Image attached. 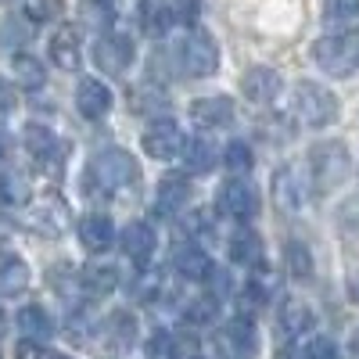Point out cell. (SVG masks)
<instances>
[{"label": "cell", "mask_w": 359, "mask_h": 359, "mask_svg": "<svg viewBox=\"0 0 359 359\" xmlns=\"http://www.w3.org/2000/svg\"><path fill=\"white\" fill-rule=\"evenodd\" d=\"M15 72H18V83H22L25 90H40V86L47 83L43 65L36 62V57H29V54H18V57H15Z\"/></svg>", "instance_id": "cell-29"}, {"label": "cell", "mask_w": 359, "mask_h": 359, "mask_svg": "<svg viewBox=\"0 0 359 359\" xmlns=\"http://www.w3.org/2000/svg\"><path fill=\"white\" fill-rule=\"evenodd\" d=\"M29 284V266L18 255H0V294L11 298Z\"/></svg>", "instance_id": "cell-26"}, {"label": "cell", "mask_w": 359, "mask_h": 359, "mask_svg": "<svg viewBox=\"0 0 359 359\" xmlns=\"http://www.w3.org/2000/svg\"><path fill=\"white\" fill-rule=\"evenodd\" d=\"M18 331H22L25 341L43 345V341H50V334H54V323H50V316H47L40 306H25V309L18 313Z\"/></svg>", "instance_id": "cell-21"}, {"label": "cell", "mask_w": 359, "mask_h": 359, "mask_svg": "<svg viewBox=\"0 0 359 359\" xmlns=\"http://www.w3.org/2000/svg\"><path fill=\"white\" fill-rule=\"evenodd\" d=\"M184 22H194L198 18V0H180V11H176Z\"/></svg>", "instance_id": "cell-40"}, {"label": "cell", "mask_w": 359, "mask_h": 359, "mask_svg": "<svg viewBox=\"0 0 359 359\" xmlns=\"http://www.w3.org/2000/svg\"><path fill=\"white\" fill-rule=\"evenodd\" d=\"M36 359H69V355H65V352H40Z\"/></svg>", "instance_id": "cell-42"}, {"label": "cell", "mask_w": 359, "mask_h": 359, "mask_svg": "<svg viewBox=\"0 0 359 359\" xmlns=\"http://www.w3.org/2000/svg\"><path fill=\"white\" fill-rule=\"evenodd\" d=\"M216 309H219V302H216V298L212 294H205V298H194V302L187 306V320L191 323H208V320H212L216 316Z\"/></svg>", "instance_id": "cell-36"}, {"label": "cell", "mask_w": 359, "mask_h": 359, "mask_svg": "<svg viewBox=\"0 0 359 359\" xmlns=\"http://www.w3.org/2000/svg\"><path fill=\"white\" fill-rule=\"evenodd\" d=\"M323 22L331 36H355L359 33V0H327Z\"/></svg>", "instance_id": "cell-14"}, {"label": "cell", "mask_w": 359, "mask_h": 359, "mask_svg": "<svg viewBox=\"0 0 359 359\" xmlns=\"http://www.w3.org/2000/svg\"><path fill=\"white\" fill-rule=\"evenodd\" d=\"M241 90L255 104H269V101H277V94H280V76L273 69H266V65L248 69L245 79H241Z\"/></svg>", "instance_id": "cell-15"}, {"label": "cell", "mask_w": 359, "mask_h": 359, "mask_svg": "<svg viewBox=\"0 0 359 359\" xmlns=\"http://www.w3.org/2000/svg\"><path fill=\"white\" fill-rule=\"evenodd\" d=\"M147 355L151 359H201V341L191 331H162L151 338L147 345Z\"/></svg>", "instance_id": "cell-11"}, {"label": "cell", "mask_w": 359, "mask_h": 359, "mask_svg": "<svg viewBox=\"0 0 359 359\" xmlns=\"http://www.w3.org/2000/svg\"><path fill=\"white\" fill-rule=\"evenodd\" d=\"M184 130H180L176 123H155L151 130L144 133V151L151 155V158H158V162H169V158H176V155H184Z\"/></svg>", "instance_id": "cell-10"}, {"label": "cell", "mask_w": 359, "mask_h": 359, "mask_svg": "<svg viewBox=\"0 0 359 359\" xmlns=\"http://www.w3.org/2000/svg\"><path fill=\"white\" fill-rule=\"evenodd\" d=\"M280 327H284L287 338L306 334L309 327H313V309H309L306 302H298V298H287L284 309H280Z\"/></svg>", "instance_id": "cell-28"}, {"label": "cell", "mask_w": 359, "mask_h": 359, "mask_svg": "<svg viewBox=\"0 0 359 359\" xmlns=\"http://www.w3.org/2000/svg\"><path fill=\"white\" fill-rule=\"evenodd\" d=\"M309 187H313V176L302 169V165H284L273 180V198L284 212H302L309 205Z\"/></svg>", "instance_id": "cell-5"}, {"label": "cell", "mask_w": 359, "mask_h": 359, "mask_svg": "<svg viewBox=\"0 0 359 359\" xmlns=\"http://www.w3.org/2000/svg\"><path fill=\"white\" fill-rule=\"evenodd\" d=\"M50 62L57 65V69H65V72H79V33L72 25H62L54 33V40H50Z\"/></svg>", "instance_id": "cell-16"}, {"label": "cell", "mask_w": 359, "mask_h": 359, "mask_svg": "<svg viewBox=\"0 0 359 359\" xmlns=\"http://www.w3.org/2000/svg\"><path fill=\"white\" fill-rule=\"evenodd\" d=\"M22 223L29 230L43 233V237H57V233L69 226V208H65V201L57 198V194H47V198H36L33 205L25 208Z\"/></svg>", "instance_id": "cell-6"}, {"label": "cell", "mask_w": 359, "mask_h": 359, "mask_svg": "<svg viewBox=\"0 0 359 359\" xmlns=\"http://www.w3.org/2000/svg\"><path fill=\"white\" fill-rule=\"evenodd\" d=\"M216 162H219V147L208 137H194V140L184 144V165H187V172H208Z\"/></svg>", "instance_id": "cell-25"}, {"label": "cell", "mask_w": 359, "mask_h": 359, "mask_svg": "<svg viewBox=\"0 0 359 359\" xmlns=\"http://www.w3.org/2000/svg\"><path fill=\"white\" fill-rule=\"evenodd\" d=\"M0 4H11V0H0Z\"/></svg>", "instance_id": "cell-45"}, {"label": "cell", "mask_w": 359, "mask_h": 359, "mask_svg": "<svg viewBox=\"0 0 359 359\" xmlns=\"http://www.w3.org/2000/svg\"><path fill=\"white\" fill-rule=\"evenodd\" d=\"M83 22L86 25H94V29H104L115 22V8H111V0H83V8H79Z\"/></svg>", "instance_id": "cell-30"}, {"label": "cell", "mask_w": 359, "mask_h": 359, "mask_svg": "<svg viewBox=\"0 0 359 359\" xmlns=\"http://www.w3.org/2000/svg\"><path fill=\"white\" fill-rule=\"evenodd\" d=\"M230 259L245 269H262L266 262V248H262V237L255 230H237L233 241H230Z\"/></svg>", "instance_id": "cell-17"}, {"label": "cell", "mask_w": 359, "mask_h": 359, "mask_svg": "<svg viewBox=\"0 0 359 359\" xmlns=\"http://www.w3.org/2000/svg\"><path fill=\"white\" fill-rule=\"evenodd\" d=\"M169 15H172V8H165V4H151V0H147V4H144V15H140V22H144L147 33H165L169 22H172Z\"/></svg>", "instance_id": "cell-32"}, {"label": "cell", "mask_w": 359, "mask_h": 359, "mask_svg": "<svg viewBox=\"0 0 359 359\" xmlns=\"http://www.w3.org/2000/svg\"><path fill=\"white\" fill-rule=\"evenodd\" d=\"M25 198V180L18 172L0 176V205H18Z\"/></svg>", "instance_id": "cell-35"}, {"label": "cell", "mask_w": 359, "mask_h": 359, "mask_svg": "<svg viewBox=\"0 0 359 359\" xmlns=\"http://www.w3.org/2000/svg\"><path fill=\"white\" fill-rule=\"evenodd\" d=\"M133 331H137V323H133L130 313L108 316V338H111L115 345H130V341H133Z\"/></svg>", "instance_id": "cell-33"}, {"label": "cell", "mask_w": 359, "mask_h": 359, "mask_svg": "<svg viewBox=\"0 0 359 359\" xmlns=\"http://www.w3.org/2000/svg\"><path fill=\"white\" fill-rule=\"evenodd\" d=\"M216 205H219L223 216H230V219H237V223H248V219L259 212V194H255L248 184H241V180H230V184L219 187Z\"/></svg>", "instance_id": "cell-8"}, {"label": "cell", "mask_w": 359, "mask_h": 359, "mask_svg": "<svg viewBox=\"0 0 359 359\" xmlns=\"http://www.w3.org/2000/svg\"><path fill=\"white\" fill-rule=\"evenodd\" d=\"M15 111V86L8 79H0V118H8Z\"/></svg>", "instance_id": "cell-39"}, {"label": "cell", "mask_w": 359, "mask_h": 359, "mask_svg": "<svg viewBox=\"0 0 359 359\" xmlns=\"http://www.w3.org/2000/svg\"><path fill=\"white\" fill-rule=\"evenodd\" d=\"M287 269H291V277H298V280L313 277V259H309V248L302 241L287 245Z\"/></svg>", "instance_id": "cell-31"}, {"label": "cell", "mask_w": 359, "mask_h": 359, "mask_svg": "<svg viewBox=\"0 0 359 359\" xmlns=\"http://www.w3.org/2000/svg\"><path fill=\"white\" fill-rule=\"evenodd\" d=\"M309 176L316 191H331L348 176V147L338 140H323L309 151Z\"/></svg>", "instance_id": "cell-3"}, {"label": "cell", "mask_w": 359, "mask_h": 359, "mask_svg": "<svg viewBox=\"0 0 359 359\" xmlns=\"http://www.w3.org/2000/svg\"><path fill=\"white\" fill-rule=\"evenodd\" d=\"M86 191L101 194V198H118L140 184V165L130 151L123 147H108V151H97L86 165Z\"/></svg>", "instance_id": "cell-1"}, {"label": "cell", "mask_w": 359, "mask_h": 359, "mask_svg": "<svg viewBox=\"0 0 359 359\" xmlns=\"http://www.w3.org/2000/svg\"><path fill=\"white\" fill-rule=\"evenodd\" d=\"M191 115L201 126H223L233 118V101L230 97H198L191 104Z\"/></svg>", "instance_id": "cell-22"}, {"label": "cell", "mask_w": 359, "mask_h": 359, "mask_svg": "<svg viewBox=\"0 0 359 359\" xmlns=\"http://www.w3.org/2000/svg\"><path fill=\"white\" fill-rule=\"evenodd\" d=\"M94 62H97V69L108 72V76L126 72L130 62H133V43H130V36H101L97 47H94Z\"/></svg>", "instance_id": "cell-12"}, {"label": "cell", "mask_w": 359, "mask_h": 359, "mask_svg": "<svg viewBox=\"0 0 359 359\" xmlns=\"http://www.w3.org/2000/svg\"><path fill=\"white\" fill-rule=\"evenodd\" d=\"M155 230L147 226V223H130L126 230H123V252L137 262V266H144L147 259L155 255Z\"/></svg>", "instance_id": "cell-18"}, {"label": "cell", "mask_w": 359, "mask_h": 359, "mask_svg": "<svg viewBox=\"0 0 359 359\" xmlns=\"http://www.w3.org/2000/svg\"><path fill=\"white\" fill-rule=\"evenodd\" d=\"M348 294H352V298H355V302H359V273H355V277L348 280Z\"/></svg>", "instance_id": "cell-41"}, {"label": "cell", "mask_w": 359, "mask_h": 359, "mask_svg": "<svg viewBox=\"0 0 359 359\" xmlns=\"http://www.w3.org/2000/svg\"><path fill=\"white\" fill-rule=\"evenodd\" d=\"M291 108L298 115V123H306V126H331L334 118H338V97L327 86L309 83V79H302V83L294 86Z\"/></svg>", "instance_id": "cell-2"}, {"label": "cell", "mask_w": 359, "mask_h": 359, "mask_svg": "<svg viewBox=\"0 0 359 359\" xmlns=\"http://www.w3.org/2000/svg\"><path fill=\"white\" fill-rule=\"evenodd\" d=\"M191 198V187H187V180H180V176H169L158 184V198H155V212L158 216H176L180 208L187 205Z\"/></svg>", "instance_id": "cell-20"}, {"label": "cell", "mask_w": 359, "mask_h": 359, "mask_svg": "<svg viewBox=\"0 0 359 359\" xmlns=\"http://www.w3.org/2000/svg\"><path fill=\"white\" fill-rule=\"evenodd\" d=\"M172 262H176V273L187 277V280H208L212 277V262H208V255L198 245H184Z\"/></svg>", "instance_id": "cell-23"}, {"label": "cell", "mask_w": 359, "mask_h": 359, "mask_svg": "<svg viewBox=\"0 0 359 359\" xmlns=\"http://www.w3.org/2000/svg\"><path fill=\"white\" fill-rule=\"evenodd\" d=\"M115 237V226L108 216H83L79 219V241L90 248V252H104Z\"/></svg>", "instance_id": "cell-24"}, {"label": "cell", "mask_w": 359, "mask_h": 359, "mask_svg": "<svg viewBox=\"0 0 359 359\" xmlns=\"http://www.w3.org/2000/svg\"><path fill=\"white\" fill-rule=\"evenodd\" d=\"M302 359H338V348L331 338H309L302 348Z\"/></svg>", "instance_id": "cell-37"}, {"label": "cell", "mask_w": 359, "mask_h": 359, "mask_svg": "<svg viewBox=\"0 0 359 359\" xmlns=\"http://www.w3.org/2000/svg\"><path fill=\"white\" fill-rule=\"evenodd\" d=\"M223 165H226L230 172H248V169H252V147L241 144V140H233L226 151H223Z\"/></svg>", "instance_id": "cell-34"}, {"label": "cell", "mask_w": 359, "mask_h": 359, "mask_svg": "<svg viewBox=\"0 0 359 359\" xmlns=\"http://www.w3.org/2000/svg\"><path fill=\"white\" fill-rule=\"evenodd\" d=\"M79 284L90 291V294H111L118 287V269L111 262H86L79 269Z\"/></svg>", "instance_id": "cell-19"}, {"label": "cell", "mask_w": 359, "mask_h": 359, "mask_svg": "<svg viewBox=\"0 0 359 359\" xmlns=\"http://www.w3.org/2000/svg\"><path fill=\"white\" fill-rule=\"evenodd\" d=\"M0 327H4V316H0Z\"/></svg>", "instance_id": "cell-46"}, {"label": "cell", "mask_w": 359, "mask_h": 359, "mask_svg": "<svg viewBox=\"0 0 359 359\" xmlns=\"http://www.w3.org/2000/svg\"><path fill=\"white\" fill-rule=\"evenodd\" d=\"M313 62L327 76H352L359 69V40L355 36H320L313 43Z\"/></svg>", "instance_id": "cell-4"}, {"label": "cell", "mask_w": 359, "mask_h": 359, "mask_svg": "<svg viewBox=\"0 0 359 359\" xmlns=\"http://www.w3.org/2000/svg\"><path fill=\"white\" fill-rule=\"evenodd\" d=\"M180 65H184L187 76H212L219 69V47L212 43L208 33H191L180 47Z\"/></svg>", "instance_id": "cell-7"}, {"label": "cell", "mask_w": 359, "mask_h": 359, "mask_svg": "<svg viewBox=\"0 0 359 359\" xmlns=\"http://www.w3.org/2000/svg\"><path fill=\"white\" fill-rule=\"evenodd\" d=\"M76 108L83 118H104L111 111V90L101 79H79L76 86Z\"/></svg>", "instance_id": "cell-13"}, {"label": "cell", "mask_w": 359, "mask_h": 359, "mask_svg": "<svg viewBox=\"0 0 359 359\" xmlns=\"http://www.w3.org/2000/svg\"><path fill=\"white\" fill-rule=\"evenodd\" d=\"M355 348H359V334H355Z\"/></svg>", "instance_id": "cell-44"}, {"label": "cell", "mask_w": 359, "mask_h": 359, "mask_svg": "<svg viewBox=\"0 0 359 359\" xmlns=\"http://www.w3.org/2000/svg\"><path fill=\"white\" fill-rule=\"evenodd\" d=\"M29 33H33V29L22 25V18H8V25H4V33H0V40H4L8 47H18V43L29 40Z\"/></svg>", "instance_id": "cell-38"}, {"label": "cell", "mask_w": 359, "mask_h": 359, "mask_svg": "<svg viewBox=\"0 0 359 359\" xmlns=\"http://www.w3.org/2000/svg\"><path fill=\"white\" fill-rule=\"evenodd\" d=\"M255 348H259V334L248 316H233L219 331V352H226L230 359H248Z\"/></svg>", "instance_id": "cell-9"}, {"label": "cell", "mask_w": 359, "mask_h": 359, "mask_svg": "<svg viewBox=\"0 0 359 359\" xmlns=\"http://www.w3.org/2000/svg\"><path fill=\"white\" fill-rule=\"evenodd\" d=\"M25 147H29V155H33L40 165H47L50 158L62 155V147H57L54 133L43 130V126H25Z\"/></svg>", "instance_id": "cell-27"}, {"label": "cell", "mask_w": 359, "mask_h": 359, "mask_svg": "<svg viewBox=\"0 0 359 359\" xmlns=\"http://www.w3.org/2000/svg\"><path fill=\"white\" fill-rule=\"evenodd\" d=\"M0 158H4V140H0Z\"/></svg>", "instance_id": "cell-43"}]
</instances>
